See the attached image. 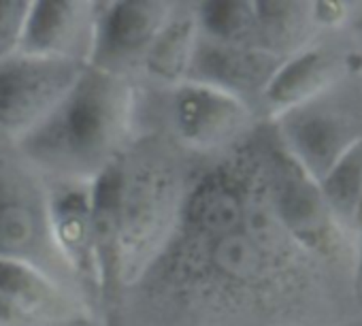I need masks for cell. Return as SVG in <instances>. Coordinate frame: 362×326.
Listing matches in <instances>:
<instances>
[{
    "label": "cell",
    "instance_id": "6da1fadb",
    "mask_svg": "<svg viewBox=\"0 0 362 326\" xmlns=\"http://www.w3.org/2000/svg\"><path fill=\"white\" fill-rule=\"evenodd\" d=\"M320 267L273 209L264 126L184 188L173 231L136 286L190 320L264 322L303 305Z\"/></svg>",
    "mask_w": 362,
    "mask_h": 326
},
{
    "label": "cell",
    "instance_id": "7a4b0ae2",
    "mask_svg": "<svg viewBox=\"0 0 362 326\" xmlns=\"http://www.w3.org/2000/svg\"><path fill=\"white\" fill-rule=\"evenodd\" d=\"M184 188L160 153L139 149L90 182L100 296L139 284L173 231Z\"/></svg>",
    "mask_w": 362,
    "mask_h": 326
},
{
    "label": "cell",
    "instance_id": "3957f363",
    "mask_svg": "<svg viewBox=\"0 0 362 326\" xmlns=\"http://www.w3.org/2000/svg\"><path fill=\"white\" fill-rule=\"evenodd\" d=\"M132 109L128 77L86 64L56 109L18 143L20 156L54 182L90 184L126 151Z\"/></svg>",
    "mask_w": 362,
    "mask_h": 326
},
{
    "label": "cell",
    "instance_id": "277c9868",
    "mask_svg": "<svg viewBox=\"0 0 362 326\" xmlns=\"http://www.w3.org/2000/svg\"><path fill=\"white\" fill-rule=\"evenodd\" d=\"M0 258L28 264L81 294L54 241L47 188L26 162L7 156H0Z\"/></svg>",
    "mask_w": 362,
    "mask_h": 326
},
{
    "label": "cell",
    "instance_id": "5b68a950",
    "mask_svg": "<svg viewBox=\"0 0 362 326\" xmlns=\"http://www.w3.org/2000/svg\"><path fill=\"white\" fill-rule=\"evenodd\" d=\"M267 177L271 203L288 235L320 264H341L351 250L332 218L317 182L286 151L273 126H267Z\"/></svg>",
    "mask_w": 362,
    "mask_h": 326
},
{
    "label": "cell",
    "instance_id": "8992f818",
    "mask_svg": "<svg viewBox=\"0 0 362 326\" xmlns=\"http://www.w3.org/2000/svg\"><path fill=\"white\" fill-rule=\"evenodd\" d=\"M86 64L9 54L0 58V143L28 136L73 88Z\"/></svg>",
    "mask_w": 362,
    "mask_h": 326
},
{
    "label": "cell",
    "instance_id": "52a82bcc",
    "mask_svg": "<svg viewBox=\"0 0 362 326\" xmlns=\"http://www.w3.org/2000/svg\"><path fill=\"white\" fill-rule=\"evenodd\" d=\"M328 92L269 122L286 151L315 182L362 139L360 107L345 98L332 100Z\"/></svg>",
    "mask_w": 362,
    "mask_h": 326
},
{
    "label": "cell",
    "instance_id": "ba28073f",
    "mask_svg": "<svg viewBox=\"0 0 362 326\" xmlns=\"http://www.w3.org/2000/svg\"><path fill=\"white\" fill-rule=\"evenodd\" d=\"M0 326H98L94 307L54 277L0 258Z\"/></svg>",
    "mask_w": 362,
    "mask_h": 326
},
{
    "label": "cell",
    "instance_id": "9c48e42d",
    "mask_svg": "<svg viewBox=\"0 0 362 326\" xmlns=\"http://www.w3.org/2000/svg\"><path fill=\"white\" fill-rule=\"evenodd\" d=\"M175 5L164 0H115L94 3L92 47L88 66L126 77L143 60L170 18Z\"/></svg>",
    "mask_w": 362,
    "mask_h": 326
},
{
    "label": "cell",
    "instance_id": "30bf717a",
    "mask_svg": "<svg viewBox=\"0 0 362 326\" xmlns=\"http://www.w3.org/2000/svg\"><path fill=\"white\" fill-rule=\"evenodd\" d=\"M170 115L177 139L203 153H222L254 130V115L247 103L197 81H184L173 88Z\"/></svg>",
    "mask_w": 362,
    "mask_h": 326
},
{
    "label": "cell",
    "instance_id": "8fae6325",
    "mask_svg": "<svg viewBox=\"0 0 362 326\" xmlns=\"http://www.w3.org/2000/svg\"><path fill=\"white\" fill-rule=\"evenodd\" d=\"M92 26L94 3L33 0L13 54L88 64Z\"/></svg>",
    "mask_w": 362,
    "mask_h": 326
},
{
    "label": "cell",
    "instance_id": "7c38bea8",
    "mask_svg": "<svg viewBox=\"0 0 362 326\" xmlns=\"http://www.w3.org/2000/svg\"><path fill=\"white\" fill-rule=\"evenodd\" d=\"M52 186L54 188H47V197L56 248L81 294L92 301V296H100V271L92 224L90 184L54 182Z\"/></svg>",
    "mask_w": 362,
    "mask_h": 326
},
{
    "label": "cell",
    "instance_id": "4fadbf2b",
    "mask_svg": "<svg viewBox=\"0 0 362 326\" xmlns=\"http://www.w3.org/2000/svg\"><path fill=\"white\" fill-rule=\"evenodd\" d=\"M281 62V58L258 47L226 45L199 37L186 81L224 90L250 105L252 98L260 100Z\"/></svg>",
    "mask_w": 362,
    "mask_h": 326
},
{
    "label": "cell",
    "instance_id": "5bb4252c",
    "mask_svg": "<svg viewBox=\"0 0 362 326\" xmlns=\"http://www.w3.org/2000/svg\"><path fill=\"white\" fill-rule=\"evenodd\" d=\"M339 69V58L332 52L326 47L307 45L279 64L264 88L260 103L269 117L275 120L277 115L330 90Z\"/></svg>",
    "mask_w": 362,
    "mask_h": 326
},
{
    "label": "cell",
    "instance_id": "9a60e30c",
    "mask_svg": "<svg viewBox=\"0 0 362 326\" xmlns=\"http://www.w3.org/2000/svg\"><path fill=\"white\" fill-rule=\"evenodd\" d=\"M311 3H254V47L281 60L307 47Z\"/></svg>",
    "mask_w": 362,
    "mask_h": 326
},
{
    "label": "cell",
    "instance_id": "2e32d148",
    "mask_svg": "<svg viewBox=\"0 0 362 326\" xmlns=\"http://www.w3.org/2000/svg\"><path fill=\"white\" fill-rule=\"evenodd\" d=\"M199 28L194 13H170L166 24L160 28L158 37L153 39L143 69L158 81L177 88L188 79L192 54L197 47Z\"/></svg>",
    "mask_w": 362,
    "mask_h": 326
},
{
    "label": "cell",
    "instance_id": "e0dca14e",
    "mask_svg": "<svg viewBox=\"0 0 362 326\" xmlns=\"http://www.w3.org/2000/svg\"><path fill=\"white\" fill-rule=\"evenodd\" d=\"M317 186L332 218L349 239L351 218L362 197V139L334 162Z\"/></svg>",
    "mask_w": 362,
    "mask_h": 326
},
{
    "label": "cell",
    "instance_id": "ac0fdd59",
    "mask_svg": "<svg viewBox=\"0 0 362 326\" xmlns=\"http://www.w3.org/2000/svg\"><path fill=\"white\" fill-rule=\"evenodd\" d=\"M199 37L226 45L254 47V3L247 0H207L194 11Z\"/></svg>",
    "mask_w": 362,
    "mask_h": 326
},
{
    "label": "cell",
    "instance_id": "d6986e66",
    "mask_svg": "<svg viewBox=\"0 0 362 326\" xmlns=\"http://www.w3.org/2000/svg\"><path fill=\"white\" fill-rule=\"evenodd\" d=\"M28 7L26 0H0V45L5 47V56L18 47Z\"/></svg>",
    "mask_w": 362,
    "mask_h": 326
},
{
    "label": "cell",
    "instance_id": "ffe728a7",
    "mask_svg": "<svg viewBox=\"0 0 362 326\" xmlns=\"http://www.w3.org/2000/svg\"><path fill=\"white\" fill-rule=\"evenodd\" d=\"M349 241H351V252H354V290H356V296L362 301V197L351 218Z\"/></svg>",
    "mask_w": 362,
    "mask_h": 326
},
{
    "label": "cell",
    "instance_id": "44dd1931",
    "mask_svg": "<svg viewBox=\"0 0 362 326\" xmlns=\"http://www.w3.org/2000/svg\"><path fill=\"white\" fill-rule=\"evenodd\" d=\"M345 3H311V18L315 26L332 28L345 18Z\"/></svg>",
    "mask_w": 362,
    "mask_h": 326
}]
</instances>
